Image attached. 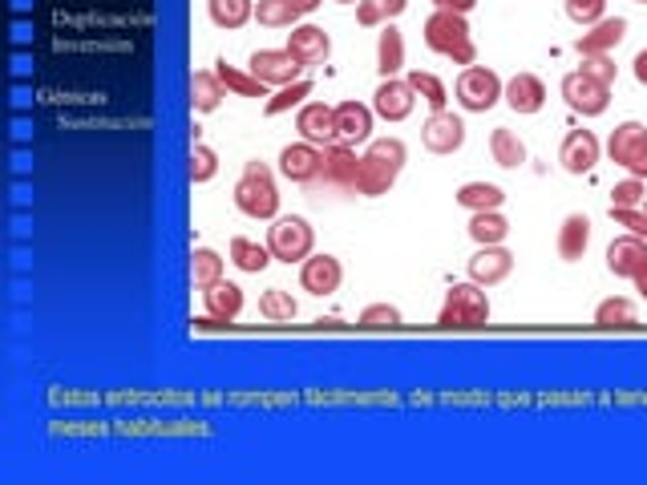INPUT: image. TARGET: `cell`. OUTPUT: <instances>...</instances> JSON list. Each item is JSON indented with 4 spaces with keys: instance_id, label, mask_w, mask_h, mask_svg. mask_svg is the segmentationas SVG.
<instances>
[{
    "instance_id": "20",
    "label": "cell",
    "mask_w": 647,
    "mask_h": 485,
    "mask_svg": "<svg viewBox=\"0 0 647 485\" xmlns=\"http://www.w3.org/2000/svg\"><path fill=\"white\" fill-rule=\"evenodd\" d=\"M502 101H506L514 113L530 118V113H538L542 106H547V85H542V77H538V73H514V77L506 82V94H502Z\"/></svg>"
},
{
    "instance_id": "2",
    "label": "cell",
    "mask_w": 647,
    "mask_h": 485,
    "mask_svg": "<svg viewBox=\"0 0 647 485\" xmlns=\"http://www.w3.org/2000/svg\"><path fill=\"white\" fill-rule=\"evenodd\" d=\"M235 207L248 219H279V186L267 162L260 158L243 162V174L235 182Z\"/></svg>"
},
{
    "instance_id": "12",
    "label": "cell",
    "mask_w": 647,
    "mask_h": 485,
    "mask_svg": "<svg viewBox=\"0 0 647 485\" xmlns=\"http://www.w3.org/2000/svg\"><path fill=\"white\" fill-rule=\"evenodd\" d=\"M563 97L575 113L599 118V113H607V106H611V85L595 82V77H587L583 70H575L563 77Z\"/></svg>"
},
{
    "instance_id": "41",
    "label": "cell",
    "mask_w": 647,
    "mask_h": 485,
    "mask_svg": "<svg viewBox=\"0 0 647 485\" xmlns=\"http://www.w3.org/2000/svg\"><path fill=\"white\" fill-rule=\"evenodd\" d=\"M563 9L575 25L591 28L595 21H603L607 16V0H563Z\"/></svg>"
},
{
    "instance_id": "17",
    "label": "cell",
    "mask_w": 647,
    "mask_h": 485,
    "mask_svg": "<svg viewBox=\"0 0 647 485\" xmlns=\"http://www.w3.org/2000/svg\"><path fill=\"white\" fill-rule=\"evenodd\" d=\"M296 130H300L303 142L312 146H332L336 138V106H324V101H303L300 113H296Z\"/></svg>"
},
{
    "instance_id": "49",
    "label": "cell",
    "mask_w": 647,
    "mask_h": 485,
    "mask_svg": "<svg viewBox=\"0 0 647 485\" xmlns=\"http://www.w3.org/2000/svg\"><path fill=\"white\" fill-rule=\"evenodd\" d=\"M433 4H438V9H454V13H469L478 0H433Z\"/></svg>"
},
{
    "instance_id": "44",
    "label": "cell",
    "mask_w": 647,
    "mask_h": 485,
    "mask_svg": "<svg viewBox=\"0 0 647 485\" xmlns=\"http://www.w3.org/2000/svg\"><path fill=\"white\" fill-rule=\"evenodd\" d=\"M611 222L615 227H627L632 235L647 239V207L639 203V207H611Z\"/></svg>"
},
{
    "instance_id": "22",
    "label": "cell",
    "mask_w": 647,
    "mask_h": 485,
    "mask_svg": "<svg viewBox=\"0 0 647 485\" xmlns=\"http://www.w3.org/2000/svg\"><path fill=\"white\" fill-rule=\"evenodd\" d=\"M627 37V21L623 16H603V21H595L583 37L575 41L578 57H595V53H615Z\"/></svg>"
},
{
    "instance_id": "5",
    "label": "cell",
    "mask_w": 647,
    "mask_h": 485,
    "mask_svg": "<svg viewBox=\"0 0 647 485\" xmlns=\"http://www.w3.org/2000/svg\"><path fill=\"white\" fill-rule=\"evenodd\" d=\"M454 94L457 106L466 113H490L502 101V94H506V82L490 65H466L454 85Z\"/></svg>"
},
{
    "instance_id": "34",
    "label": "cell",
    "mask_w": 647,
    "mask_h": 485,
    "mask_svg": "<svg viewBox=\"0 0 647 485\" xmlns=\"http://www.w3.org/2000/svg\"><path fill=\"white\" fill-rule=\"evenodd\" d=\"M260 316L267 319V324H291V319L300 316V304L291 300V291L267 288L260 295Z\"/></svg>"
},
{
    "instance_id": "46",
    "label": "cell",
    "mask_w": 647,
    "mask_h": 485,
    "mask_svg": "<svg viewBox=\"0 0 647 485\" xmlns=\"http://www.w3.org/2000/svg\"><path fill=\"white\" fill-rule=\"evenodd\" d=\"M450 61H454V65H478V45L474 41L457 45L454 53H450Z\"/></svg>"
},
{
    "instance_id": "23",
    "label": "cell",
    "mask_w": 647,
    "mask_h": 485,
    "mask_svg": "<svg viewBox=\"0 0 647 485\" xmlns=\"http://www.w3.org/2000/svg\"><path fill=\"white\" fill-rule=\"evenodd\" d=\"M554 247H559V259H563V264H578V259L587 255V247H591V219H587V215H566L563 227H559Z\"/></svg>"
},
{
    "instance_id": "4",
    "label": "cell",
    "mask_w": 647,
    "mask_h": 485,
    "mask_svg": "<svg viewBox=\"0 0 647 485\" xmlns=\"http://www.w3.org/2000/svg\"><path fill=\"white\" fill-rule=\"evenodd\" d=\"M267 247L276 255V264H303L316 247V231L303 215H279L267 227Z\"/></svg>"
},
{
    "instance_id": "9",
    "label": "cell",
    "mask_w": 647,
    "mask_h": 485,
    "mask_svg": "<svg viewBox=\"0 0 647 485\" xmlns=\"http://www.w3.org/2000/svg\"><path fill=\"white\" fill-rule=\"evenodd\" d=\"M248 70L255 73L267 89H284V85L303 77L300 57L291 53V49H255V53L248 57Z\"/></svg>"
},
{
    "instance_id": "40",
    "label": "cell",
    "mask_w": 647,
    "mask_h": 485,
    "mask_svg": "<svg viewBox=\"0 0 647 485\" xmlns=\"http://www.w3.org/2000/svg\"><path fill=\"white\" fill-rule=\"evenodd\" d=\"M187 170H191V182H211L215 174H219V154L211 150L207 142H194Z\"/></svg>"
},
{
    "instance_id": "38",
    "label": "cell",
    "mask_w": 647,
    "mask_h": 485,
    "mask_svg": "<svg viewBox=\"0 0 647 485\" xmlns=\"http://www.w3.org/2000/svg\"><path fill=\"white\" fill-rule=\"evenodd\" d=\"M255 21L263 28H296L300 13L291 9L288 0H255Z\"/></svg>"
},
{
    "instance_id": "48",
    "label": "cell",
    "mask_w": 647,
    "mask_h": 485,
    "mask_svg": "<svg viewBox=\"0 0 647 485\" xmlns=\"http://www.w3.org/2000/svg\"><path fill=\"white\" fill-rule=\"evenodd\" d=\"M381 9H385V21H397L409 9V0H381Z\"/></svg>"
},
{
    "instance_id": "39",
    "label": "cell",
    "mask_w": 647,
    "mask_h": 485,
    "mask_svg": "<svg viewBox=\"0 0 647 485\" xmlns=\"http://www.w3.org/2000/svg\"><path fill=\"white\" fill-rule=\"evenodd\" d=\"M312 94V82L308 77H300V82L284 85V89H276V97H267V106H263V113L267 118H279V113H288L291 106H303V97Z\"/></svg>"
},
{
    "instance_id": "10",
    "label": "cell",
    "mask_w": 647,
    "mask_h": 485,
    "mask_svg": "<svg viewBox=\"0 0 647 485\" xmlns=\"http://www.w3.org/2000/svg\"><path fill=\"white\" fill-rule=\"evenodd\" d=\"M421 146L429 154H438V158H450L466 146V122H462V113L454 110H433L429 113V122L421 125Z\"/></svg>"
},
{
    "instance_id": "19",
    "label": "cell",
    "mask_w": 647,
    "mask_h": 485,
    "mask_svg": "<svg viewBox=\"0 0 647 485\" xmlns=\"http://www.w3.org/2000/svg\"><path fill=\"white\" fill-rule=\"evenodd\" d=\"M372 122H376V110L364 106V101H357V97L336 106V138L348 142V146L372 142Z\"/></svg>"
},
{
    "instance_id": "27",
    "label": "cell",
    "mask_w": 647,
    "mask_h": 485,
    "mask_svg": "<svg viewBox=\"0 0 647 485\" xmlns=\"http://www.w3.org/2000/svg\"><path fill=\"white\" fill-rule=\"evenodd\" d=\"M227 97V85L219 82L215 70H199L191 73V110L194 113H215Z\"/></svg>"
},
{
    "instance_id": "3",
    "label": "cell",
    "mask_w": 647,
    "mask_h": 485,
    "mask_svg": "<svg viewBox=\"0 0 647 485\" xmlns=\"http://www.w3.org/2000/svg\"><path fill=\"white\" fill-rule=\"evenodd\" d=\"M490 324V295H486L482 283H454L445 291V304L438 312V328L445 332H474V328H486Z\"/></svg>"
},
{
    "instance_id": "6",
    "label": "cell",
    "mask_w": 647,
    "mask_h": 485,
    "mask_svg": "<svg viewBox=\"0 0 647 485\" xmlns=\"http://www.w3.org/2000/svg\"><path fill=\"white\" fill-rule=\"evenodd\" d=\"M607 154L611 162L623 167L627 174L647 182V125L644 122H620L607 138Z\"/></svg>"
},
{
    "instance_id": "33",
    "label": "cell",
    "mask_w": 647,
    "mask_h": 485,
    "mask_svg": "<svg viewBox=\"0 0 647 485\" xmlns=\"http://www.w3.org/2000/svg\"><path fill=\"white\" fill-rule=\"evenodd\" d=\"M207 13L219 28H243L255 16V0H207Z\"/></svg>"
},
{
    "instance_id": "18",
    "label": "cell",
    "mask_w": 647,
    "mask_h": 485,
    "mask_svg": "<svg viewBox=\"0 0 647 485\" xmlns=\"http://www.w3.org/2000/svg\"><path fill=\"white\" fill-rule=\"evenodd\" d=\"M510 271H514V255L506 251V243L478 247L469 255V279L482 283V288H498L502 279H510Z\"/></svg>"
},
{
    "instance_id": "13",
    "label": "cell",
    "mask_w": 647,
    "mask_h": 485,
    "mask_svg": "<svg viewBox=\"0 0 647 485\" xmlns=\"http://www.w3.org/2000/svg\"><path fill=\"white\" fill-rule=\"evenodd\" d=\"M599 158H603V142L595 138V130H571L563 138V146H559V162H563V170L575 174V179L591 174V170L599 167Z\"/></svg>"
},
{
    "instance_id": "47",
    "label": "cell",
    "mask_w": 647,
    "mask_h": 485,
    "mask_svg": "<svg viewBox=\"0 0 647 485\" xmlns=\"http://www.w3.org/2000/svg\"><path fill=\"white\" fill-rule=\"evenodd\" d=\"M632 73H635V82L647 89V49H639V53L632 57Z\"/></svg>"
},
{
    "instance_id": "11",
    "label": "cell",
    "mask_w": 647,
    "mask_h": 485,
    "mask_svg": "<svg viewBox=\"0 0 647 485\" xmlns=\"http://www.w3.org/2000/svg\"><path fill=\"white\" fill-rule=\"evenodd\" d=\"M357 146L348 142H332L324 146V167H320V179L312 186H328V191H357Z\"/></svg>"
},
{
    "instance_id": "36",
    "label": "cell",
    "mask_w": 647,
    "mask_h": 485,
    "mask_svg": "<svg viewBox=\"0 0 647 485\" xmlns=\"http://www.w3.org/2000/svg\"><path fill=\"white\" fill-rule=\"evenodd\" d=\"M191 279L194 288H211L223 279V255L215 247H194L191 251Z\"/></svg>"
},
{
    "instance_id": "29",
    "label": "cell",
    "mask_w": 647,
    "mask_h": 485,
    "mask_svg": "<svg viewBox=\"0 0 647 485\" xmlns=\"http://www.w3.org/2000/svg\"><path fill=\"white\" fill-rule=\"evenodd\" d=\"M490 154L502 170H523L526 167V142L510 130V125H494L490 134Z\"/></svg>"
},
{
    "instance_id": "32",
    "label": "cell",
    "mask_w": 647,
    "mask_h": 485,
    "mask_svg": "<svg viewBox=\"0 0 647 485\" xmlns=\"http://www.w3.org/2000/svg\"><path fill=\"white\" fill-rule=\"evenodd\" d=\"M591 324L603 328V332H611V328H635V324H639V312H635V304L627 295H611V300H603V304L595 307Z\"/></svg>"
},
{
    "instance_id": "15",
    "label": "cell",
    "mask_w": 647,
    "mask_h": 485,
    "mask_svg": "<svg viewBox=\"0 0 647 485\" xmlns=\"http://www.w3.org/2000/svg\"><path fill=\"white\" fill-rule=\"evenodd\" d=\"M320 167H324V146H312V142H291L279 150V174L288 182H300V186H312L320 179Z\"/></svg>"
},
{
    "instance_id": "42",
    "label": "cell",
    "mask_w": 647,
    "mask_h": 485,
    "mask_svg": "<svg viewBox=\"0 0 647 485\" xmlns=\"http://www.w3.org/2000/svg\"><path fill=\"white\" fill-rule=\"evenodd\" d=\"M578 70L587 73V77H595V82H603V85H615V77H620V65H615V57L611 53L583 57V65H578Z\"/></svg>"
},
{
    "instance_id": "43",
    "label": "cell",
    "mask_w": 647,
    "mask_h": 485,
    "mask_svg": "<svg viewBox=\"0 0 647 485\" xmlns=\"http://www.w3.org/2000/svg\"><path fill=\"white\" fill-rule=\"evenodd\" d=\"M647 194V182L627 174L623 182H615V191H611V207H639Z\"/></svg>"
},
{
    "instance_id": "51",
    "label": "cell",
    "mask_w": 647,
    "mask_h": 485,
    "mask_svg": "<svg viewBox=\"0 0 647 485\" xmlns=\"http://www.w3.org/2000/svg\"><path fill=\"white\" fill-rule=\"evenodd\" d=\"M336 4H360V0H336Z\"/></svg>"
},
{
    "instance_id": "21",
    "label": "cell",
    "mask_w": 647,
    "mask_h": 485,
    "mask_svg": "<svg viewBox=\"0 0 647 485\" xmlns=\"http://www.w3.org/2000/svg\"><path fill=\"white\" fill-rule=\"evenodd\" d=\"M288 49L300 57L303 70H312V65H324L332 57V37L320 25H296L288 33Z\"/></svg>"
},
{
    "instance_id": "16",
    "label": "cell",
    "mask_w": 647,
    "mask_h": 485,
    "mask_svg": "<svg viewBox=\"0 0 647 485\" xmlns=\"http://www.w3.org/2000/svg\"><path fill=\"white\" fill-rule=\"evenodd\" d=\"M345 283V264L336 255H308L300 264V288L308 295H336Z\"/></svg>"
},
{
    "instance_id": "25",
    "label": "cell",
    "mask_w": 647,
    "mask_h": 485,
    "mask_svg": "<svg viewBox=\"0 0 647 485\" xmlns=\"http://www.w3.org/2000/svg\"><path fill=\"white\" fill-rule=\"evenodd\" d=\"M400 70H405V37H400V28L388 21V25H381V33H376V73H381V77H400Z\"/></svg>"
},
{
    "instance_id": "8",
    "label": "cell",
    "mask_w": 647,
    "mask_h": 485,
    "mask_svg": "<svg viewBox=\"0 0 647 485\" xmlns=\"http://www.w3.org/2000/svg\"><path fill=\"white\" fill-rule=\"evenodd\" d=\"M421 37H426L429 49H433V53H441V57H450L457 45L474 41L466 13H454V9H433V13L426 16V28H421Z\"/></svg>"
},
{
    "instance_id": "28",
    "label": "cell",
    "mask_w": 647,
    "mask_h": 485,
    "mask_svg": "<svg viewBox=\"0 0 647 485\" xmlns=\"http://www.w3.org/2000/svg\"><path fill=\"white\" fill-rule=\"evenodd\" d=\"M227 255H231V264L239 267V271H248V276H260V271H267V264L276 259L267 243H255V239H248V235H235L231 247H227Z\"/></svg>"
},
{
    "instance_id": "50",
    "label": "cell",
    "mask_w": 647,
    "mask_h": 485,
    "mask_svg": "<svg viewBox=\"0 0 647 485\" xmlns=\"http://www.w3.org/2000/svg\"><path fill=\"white\" fill-rule=\"evenodd\" d=\"M288 4H291V9H296L300 16H308V13H316L324 0H288Z\"/></svg>"
},
{
    "instance_id": "1",
    "label": "cell",
    "mask_w": 647,
    "mask_h": 485,
    "mask_svg": "<svg viewBox=\"0 0 647 485\" xmlns=\"http://www.w3.org/2000/svg\"><path fill=\"white\" fill-rule=\"evenodd\" d=\"M409 162V146L400 138H372L369 150L360 154V170H357V194L364 198H381L397 186L400 170Z\"/></svg>"
},
{
    "instance_id": "24",
    "label": "cell",
    "mask_w": 647,
    "mask_h": 485,
    "mask_svg": "<svg viewBox=\"0 0 647 485\" xmlns=\"http://www.w3.org/2000/svg\"><path fill=\"white\" fill-rule=\"evenodd\" d=\"M203 307H207V316L223 319V324H235L239 312H243V288L231 283V279H219V283L203 288Z\"/></svg>"
},
{
    "instance_id": "26",
    "label": "cell",
    "mask_w": 647,
    "mask_h": 485,
    "mask_svg": "<svg viewBox=\"0 0 647 485\" xmlns=\"http://www.w3.org/2000/svg\"><path fill=\"white\" fill-rule=\"evenodd\" d=\"M454 198H457V207H466L469 215H478V210H502L506 191H502L498 182H462Z\"/></svg>"
},
{
    "instance_id": "53",
    "label": "cell",
    "mask_w": 647,
    "mask_h": 485,
    "mask_svg": "<svg viewBox=\"0 0 647 485\" xmlns=\"http://www.w3.org/2000/svg\"><path fill=\"white\" fill-rule=\"evenodd\" d=\"M644 207H647V194H644Z\"/></svg>"
},
{
    "instance_id": "52",
    "label": "cell",
    "mask_w": 647,
    "mask_h": 485,
    "mask_svg": "<svg viewBox=\"0 0 647 485\" xmlns=\"http://www.w3.org/2000/svg\"><path fill=\"white\" fill-rule=\"evenodd\" d=\"M635 4H647V0H635Z\"/></svg>"
},
{
    "instance_id": "45",
    "label": "cell",
    "mask_w": 647,
    "mask_h": 485,
    "mask_svg": "<svg viewBox=\"0 0 647 485\" xmlns=\"http://www.w3.org/2000/svg\"><path fill=\"white\" fill-rule=\"evenodd\" d=\"M357 25L360 28H381V25H388L385 9H381V0H360V4H357Z\"/></svg>"
},
{
    "instance_id": "7",
    "label": "cell",
    "mask_w": 647,
    "mask_h": 485,
    "mask_svg": "<svg viewBox=\"0 0 647 485\" xmlns=\"http://www.w3.org/2000/svg\"><path fill=\"white\" fill-rule=\"evenodd\" d=\"M607 271L615 279H632L635 291L647 295V239L632 235V231L611 239V247H607Z\"/></svg>"
},
{
    "instance_id": "35",
    "label": "cell",
    "mask_w": 647,
    "mask_h": 485,
    "mask_svg": "<svg viewBox=\"0 0 647 485\" xmlns=\"http://www.w3.org/2000/svg\"><path fill=\"white\" fill-rule=\"evenodd\" d=\"M357 328H364V332H397V328H405V316H400L397 304H369L357 316Z\"/></svg>"
},
{
    "instance_id": "37",
    "label": "cell",
    "mask_w": 647,
    "mask_h": 485,
    "mask_svg": "<svg viewBox=\"0 0 647 485\" xmlns=\"http://www.w3.org/2000/svg\"><path fill=\"white\" fill-rule=\"evenodd\" d=\"M409 85H414L417 97L426 101L429 110H450V89H445V82H441L438 73L414 70V73H409Z\"/></svg>"
},
{
    "instance_id": "14",
    "label": "cell",
    "mask_w": 647,
    "mask_h": 485,
    "mask_svg": "<svg viewBox=\"0 0 647 485\" xmlns=\"http://www.w3.org/2000/svg\"><path fill=\"white\" fill-rule=\"evenodd\" d=\"M372 110L385 122H405L417 110V89L409 85V77H381L372 94Z\"/></svg>"
},
{
    "instance_id": "30",
    "label": "cell",
    "mask_w": 647,
    "mask_h": 485,
    "mask_svg": "<svg viewBox=\"0 0 647 485\" xmlns=\"http://www.w3.org/2000/svg\"><path fill=\"white\" fill-rule=\"evenodd\" d=\"M506 235H510V222L502 210H478V215H469V239H474L478 247L506 243Z\"/></svg>"
},
{
    "instance_id": "31",
    "label": "cell",
    "mask_w": 647,
    "mask_h": 485,
    "mask_svg": "<svg viewBox=\"0 0 647 485\" xmlns=\"http://www.w3.org/2000/svg\"><path fill=\"white\" fill-rule=\"evenodd\" d=\"M215 73H219V82L227 85V94H235V97H267V85H263L251 70H239V65H231L227 57H219V61H215Z\"/></svg>"
}]
</instances>
